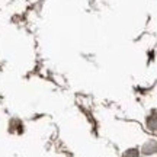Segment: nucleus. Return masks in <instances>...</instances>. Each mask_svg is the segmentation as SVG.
Returning <instances> with one entry per match:
<instances>
[{
	"instance_id": "f257e3e1",
	"label": "nucleus",
	"mask_w": 157,
	"mask_h": 157,
	"mask_svg": "<svg viewBox=\"0 0 157 157\" xmlns=\"http://www.w3.org/2000/svg\"><path fill=\"white\" fill-rule=\"evenodd\" d=\"M137 156H138V151L135 148H131V150H127V151L124 153L122 157H137Z\"/></svg>"
}]
</instances>
